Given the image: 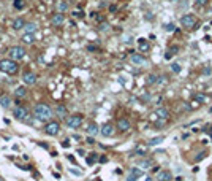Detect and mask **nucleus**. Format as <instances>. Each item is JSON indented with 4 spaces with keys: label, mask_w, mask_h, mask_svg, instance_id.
I'll use <instances>...</instances> for the list:
<instances>
[{
    "label": "nucleus",
    "mask_w": 212,
    "mask_h": 181,
    "mask_svg": "<svg viewBox=\"0 0 212 181\" xmlns=\"http://www.w3.org/2000/svg\"><path fill=\"white\" fill-rule=\"evenodd\" d=\"M33 116L37 118L38 121L48 122L52 118V110L49 108L46 103H38V105H35V108H33Z\"/></svg>",
    "instance_id": "f257e3e1"
},
{
    "label": "nucleus",
    "mask_w": 212,
    "mask_h": 181,
    "mask_svg": "<svg viewBox=\"0 0 212 181\" xmlns=\"http://www.w3.org/2000/svg\"><path fill=\"white\" fill-rule=\"evenodd\" d=\"M0 70L5 72V73H8V75H15L19 70V65H18L16 60H13V59L8 57V59L0 60Z\"/></svg>",
    "instance_id": "f03ea898"
},
{
    "label": "nucleus",
    "mask_w": 212,
    "mask_h": 181,
    "mask_svg": "<svg viewBox=\"0 0 212 181\" xmlns=\"http://www.w3.org/2000/svg\"><path fill=\"white\" fill-rule=\"evenodd\" d=\"M8 56H10V59L13 60H21V59H24L25 57V50L22 46H11L10 50H8Z\"/></svg>",
    "instance_id": "7ed1b4c3"
},
{
    "label": "nucleus",
    "mask_w": 212,
    "mask_h": 181,
    "mask_svg": "<svg viewBox=\"0 0 212 181\" xmlns=\"http://www.w3.org/2000/svg\"><path fill=\"white\" fill-rule=\"evenodd\" d=\"M60 132V124L57 121H48L46 126H45V134L46 135H51V137H55Z\"/></svg>",
    "instance_id": "20e7f679"
},
{
    "label": "nucleus",
    "mask_w": 212,
    "mask_h": 181,
    "mask_svg": "<svg viewBox=\"0 0 212 181\" xmlns=\"http://www.w3.org/2000/svg\"><path fill=\"white\" fill-rule=\"evenodd\" d=\"M82 121H84L82 114H71V116L67 118V126L70 129H78V127H81Z\"/></svg>",
    "instance_id": "39448f33"
},
{
    "label": "nucleus",
    "mask_w": 212,
    "mask_h": 181,
    "mask_svg": "<svg viewBox=\"0 0 212 181\" xmlns=\"http://www.w3.org/2000/svg\"><path fill=\"white\" fill-rule=\"evenodd\" d=\"M13 116H15L18 121H25V118L29 116V111H27V108H25V107L18 105L15 110H13Z\"/></svg>",
    "instance_id": "423d86ee"
},
{
    "label": "nucleus",
    "mask_w": 212,
    "mask_h": 181,
    "mask_svg": "<svg viewBox=\"0 0 212 181\" xmlns=\"http://www.w3.org/2000/svg\"><path fill=\"white\" fill-rule=\"evenodd\" d=\"M181 24H182V27L192 29V27H195V24H196V18L193 15H185V16L181 18Z\"/></svg>",
    "instance_id": "0eeeda50"
},
{
    "label": "nucleus",
    "mask_w": 212,
    "mask_h": 181,
    "mask_svg": "<svg viewBox=\"0 0 212 181\" xmlns=\"http://www.w3.org/2000/svg\"><path fill=\"white\" fill-rule=\"evenodd\" d=\"M130 60H131L133 65H138V67H143V65L147 64V59L144 57V56H141V54H131Z\"/></svg>",
    "instance_id": "6e6552de"
},
{
    "label": "nucleus",
    "mask_w": 212,
    "mask_h": 181,
    "mask_svg": "<svg viewBox=\"0 0 212 181\" xmlns=\"http://www.w3.org/2000/svg\"><path fill=\"white\" fill-rule=\"evenodd\" d=\"M63 22H65V16H63V13H55V15L51 18V24L54 27H60V26H63Z\"/></svg>",
    "instance_id": "1a4fd4ad"
},
{
    "label": "nucleus",
    "mask_w": 212,
    "mask_h": 181,
    "mask_svg": "<svg viewBox=\"0 0 212 181\" xmlns=\"http://www.w3.org/2000/svg\"><path fill=\"white\" fill-rule=\"evenodd\" d=\"M22 81L25 83V84L32 86V84H35V83H37V75H35L33 72H25V73L22 75Z\"/></svg>",
    "instance_id": "9d476101"
},
{
    "label": "nucleus",
    "mask_w": 212,
    "mask_h": 181,
    "mask_svg": "<svg viewBox=\"0 0 212 181\" xmlns=\"http://www.w3.org/2000/svg\"><path fill=\"white\" fill-rule=\"evenodd\" d=\"M154 116H157L158 121H166L169 118V111L166 108H157V110H155V113H154Z\"/></svg>",
    "instance_id": "9b49d317"
},
{
    "label": "nucleus",
    "mask_w": 212,
    "mask_h": 181,
    "mask_svg": "<svg viewBox=\"0 0 212 181\" xmlns=\"http://www.w3.org/2000/svg\"><path fill=\"white\" fill-rule=\"evenodd\" d=\"M100 134L103 137H111L112 134H114V127H112L109 122H106V124H103V126L100 127Z\"/></svg>",
    "instance_id": "f8f14e48"
},
{
    "label": "nucleus",
    "mask_w": 212,
    "mask_h": 181,
    "mask_svg": "<svg viewBox=\"0 0 212 181\" xmlns=\"http://www.w3.org/2000/svg\"><path fill=\"white\" fill-rule=\"evenodd\" d=\"M144 173L141 169H131V172L128 173V176H127V181H136L138 178H141Z\"/></svg>",
    "instance_id": "ddd939ff"
},
{
    "label": "nucleus",
    "mask_w": 212,
    "mask_h": 181,
    "mask_svg": "<svg viewBox=\"0 0 212 181\" xmlns=\"http://www.w3.org/2000/svg\"><path fill=\"white\" fill-rule=\"evenodd\" d=\"M157 179L158 181H171L173 175H171V172H168V170H161V172H158Z\"/></svg>",
    "instance_id": "4468645a"
},
{
    "label": "nucleus",
    "mask_w": 212,
    "mask_h": 181,
    "mask_svg": "<svg viewBox=\"0 0 212 181\" xmlns=\"http://www.w3.org/2000/svg\"><path fill=\"white\" fill-rule=\"evenodd\" d=\"M117 127L121 129L122 132H127V130H130L131 124H130L128 119H119V121H117Z\"/></svg>",
    "instance_id": "2eb2a0df"
},
{
    "label": "nucleus",
    "mask_w": 212,
    "mask_h": 181,
    "mask_svg": "<svg viewBox=\"0 0 212 181\" xmlns=\"http://www.w3.org/2000/svg\"><path fill=\"white\" fill-rule=\"evenodd\" d=\"M87 134L90 137H95L97 134H100V127H98L95 122H92V124H89V127H87Z\"/></svg>",
    "instance_id": "dca6fc26"
},
{
    "label": "nucleus",
    "mask_w": 212,
    "mask_h": 181,
    "mask_svg": "<svg viewBox=\"0 0 212 181\" xmlns=\"http://www.w3.org/2000/svg\"><path fill=\"white\" fill-rule=\"evenodd\" d=\"M0 107L5 108V110L11 107V99L8 95H2V97H0Z\"/></svg>",
    "instance_id": "f3484780"
},
{
    "label": "nucleus",
    "mask_w": 212,
    "mask_h": 181,
    "mask_svg": "<svg viewBox=\"0 0 212 181\" xmlns=\"http://www.w3.org/2000/svg\"><path fill=\"white\" fill-rule=\"evenodd\" d=\"M25 24L27 22H25L22 18H18L15 22H13V29H15V30H21V29H24V27H25Z\"/></svg>",
    "instance_id": "a211bd4d"
},
{
    "label": "nucleus",
    "mask_w": 212,
    "mask_h": 181,
    "mask_svg": "<svg viewBox=\"0 0 212 181\" xmlns=\"http://www.w3.org/2000/svg\"><path fill=\"white\" fill-rule=\"evenodd\" d=\"M55 114L60 116V118H67L68 116V110L63 105H57V107H55Z\"/></svg>",
    "instance_id": "6ab92c4d"
},
{
    "label": "nucleus",
    "mask_w": 212,
    "mask_h": 181,
    "mask_svg": "<svg viewBox=\"0 0 212 181\" xmlns=\"http://www.w3.org/2000/svg\"><path fill=\"white\" fill-rule=\"evenodd\" d=\"M57 11H59V13L68 11V3L65 2V0H59V2H57Z\"/></svg>",
    "instance_id": "aec40b11"
},
{
    "label": "nucleus",
    "mask_w": 212,
    "mask_h": 181,
    "mask_svg": "<svg viewBox=\"0 0 212 181\" xmlns=\"http://www.w3.org/2000/svg\"><path fill=\"white\" fill-rule=\"evenodd\" d=\"M133 154H135V156H141V157H143V156H146V154H147V149L144 148V146H136V148L133 149Z\"/></svg>",
    "instance_id": "412c9836"
},
{
    "label": "nucleus",
    "mask_w": 212,
    "mask_h": 181,
    "mask_svg": "<svg viewBox=\"0 0 212 181\" xmlns=\"http://www.w3.org/2000/svg\"><path fill=\"white\" fill-rule=\"evenodd\" d=\"M22 41H24V43H27V45H32L33 41H35V33H24Z\"/></svg>",
    "instance_id": "4be33fe9"
},
{
    "label": "nucleus",
    "mask_w": 212,
    "mask_h": 181,
    "mask_svg": "<svg viewBox=\"0 0 212 181\" xmlns=\"http://www.w3.org/2000/svg\"><path fill=\"white\" fill-rule=\"evenodd\" d=\"M161 142H163V137H154V138H151L149 142H147V146H157V145H160Z\"/></svg>",
    "instance_id": "5701e85b"
},
{
    "label": "nucleus",
    "mask_w": 212,
    "mask_h": 181,
    "mask_svg": "<svg viewBox=\"0 0 212 181\" xmlns=\"http://www.w3.org/2000/svg\"><path fill=\"white\" fill-rule=\"evenodd\" d=\"M15 95H16V97H25V95H27V89H25L24 86H18V87L15 89Z\"/></svg>",
    "instance_id": "b1692460"
},
{
    "label": "nucleus",
    "mask_w": 212,
    "mask_h": 181,
    "mask_svg": "<svg viewBox=\"0 0 212 181\" xmlns=\"http://www.w3.org/2000/svg\"><path fill=\"white\" fill-rule=\"evenodd\" d=\"M24 32H25V33H35V32H37V24H33V22L25 24V27H24Z\"/></svg>",
    "instance_id": "393cba45"
},
{
    "label": "nucleus",
    "mask_w": 212,
    "mask_h": 181,
    "mask_svg": "<svg viewBox=\"0 0 212 181\" xmlns=\"http://www.w3.org/2000/svg\"><path fill=\"white\" fill-rule=\"evenodd\" d=\"M152 161H151V159H144V161H141L139 162V167H141V169H143V170H147V169H151V167H152Z\"/></svg>",
    "instance_id": "a878e982"
},
{
    "label": "nucleus",
    "mask_w": 212,
    "mask_h": 181,
    "mask_svg": "<svg viewBox=\"0 0 212 181\" xmlns=\"http://www.w3.org/2000/svg\"><path fill=\"white\" fill-rule=\"evenodd\" d=\"M138 43H139V50L141 51H149V43H147L144 38H139Z\"/></svg>",
    "instance_id": "bb28decb"
},
{
    "label": "nucleus",
    "mask_w": 212,
    "mask_h": 181,
    "mask_svg": "<svg viewBox=\"0 0 212 181\" xmlns=\"http://www.w3.org/2000/svg\"><path fill=\"white\" fill-rule=\"evenodd\" d=\"M158 81V76H155V75H147V78H146V84H155V83H157Z\"/></svg>",
    "instance_id": "cd10ccee"
},
{
    "label": "nucleus",
    "mask_w": 212,
    "mask_h": 181,
    "mask_svg": "<svg viewBox=\"0 0 212 181\" xmlns=\"http://www.w3.org/2000/svg\"><path fill=\"white\" fill-rule=\"evenodd\" d=\"M195 100L203 103V102H206V95H204V94H195Z\"/></svg>",
    "instance_id": "c85d7f7f"
},
{
    "label": "nucleus",
    "mask_w": 212,
    "mask_h": 181,
    "mask_svg": "<svg viewBox=\"0 0 212 181\" xmlns=\"http://www.w3.org/2000/svg\"><path fill=\"white\" fill-rule=\"evenodd\" d=\"M15 8H18V10H22L24 8V3H22V0H15Z\"/></svg>",
    "instance_id": "c756f323"
},
{
    "label": "nucleus",
    "mask_w": 212,
    "mask_h": 181,
    "mask_svg": "<svg viewBox=\"0 0 212 181\" xmlns=\"http://www.w3.org/2000/svg\"><path fill=\"white\" fill-rule=\"evenodd\" d=\"M165 30H166V32H174V30H176V26H174L173 22H171V24H166V26H165Z\"/></svg>",
    "instance_id": "7c9ffc66"
},
{
    "label": "nucleus",
    "mask_w": 212,
    "mask_h": 181,
    "mask_svg": "<svg viewBox=\"0 0 212 181\" xmlns=\"http://www.w3.org/2000/svg\"><path fill=\"white\" fill-rule=\"evenodd\" d=\"M95 161H97V154H95V152H92V156L87 159V164H89V165H92Z\"/></svg>",
    "instance_id": "2f4dec72"
},
{
    "label": "nucleus",
    "mask_w": 212,
    "mask_h": 181,
    "mask_svg": "<svg viewBox=\"0 0 212 181\" xmlns=\"http://www.w3.org/2000/svg\"><path fill=\"white\" fill-rule=\"evenodd\" d=\"M171 70H173L174 73H179V72H181V65H179V64H173V65H171Z\"/></svg>",
    "instance_id": "473e14b6"
},
{
    "label": "nucleus",
    "mask_w": 212,
    "mask_h": 181,
    "mask_svg": "<svg viewBox=\"0 0 212 181\" xmlns=\"http://www.w3.org/2000/svg\"><path fill=\"white\" fill-rule=\"evenodd\" d=\"M73 15H75L76 18H84V11H82V10H81V11H75Z\"/></svg>",
    "instance_id": "72a5a7b5"
},
{
    "label": "nucleus",
    "mask_w": 212,
    "mask_h": 181,
    "mask_svg": "<svg viewBox=\"0 0 212 181\" xmlns=\"http://www.w3.org/2000/svg\"><path fill=\"white\" fill-rule=\"evenodd\" d=\"M203 73H204V75H210V73H212V68H210V67H204Z\"/></svg>",
    "instance_id": "f704fd0d"
},
{
    "label": "nucleus",
    "mask_w": 212,
    "mask_h": 181,
    "mask_svg": "<svg viewBox=\"0 0 212 181\" xmlns=\"http://www.w3.org/2000/svg\"><path fill=\"white\" fill-rule=\"evenodd\" d=\"M207 3V0H196V5H200V6H204Z\"/></svg>",
    "instance_id": "c9c22d12"
},
{
    "label": "nucleus",
    "mask_w": 212,
    "mask_h": 181,
    "mask_svg": "<svg viewBox=\"0 0 212 181\" xmlns=\"http://www.w3.org/2000/svg\"><path fill=\"white\" fill-rule=\"evenodd\" d=\"M204 156H206L204 152H200V156H196V157H195V161H201V159H203Z\"/></svg>",
    "instance_id": "e433bc0d"
},
{
    "label": "nucleus",
    "mask_w": 212,
    "mask_h": 181,
    "mask_svg": "<svg viewBox=\"0 0 212 181\" xmlns=\"http://www.w3.org/2000/svg\"><path fill=\"white\" fill-rule=\"evenodd\" d=\"M169 53H171V54H176V53H177V46H173L171 50H169Z\"/></svg>",
    "instance_id": "4c0bfd02"
},
{
    "label": "nucleus",
    "mask_w": 212,
    "mask_h": 181,
    "mask_svg": "<svg viewBox=\"0 0 212 181\" xmlns=\"http://www.w3.org/2000/svg\"><path fill=\"white\" fill-rule=\"evenodd\" d=\"M87 143H89V145H94V143H95L94 137H89V138H87Z\"/></svg>",
    "instance_id": "58836bf2"
},
{
    "label": "nucleus",
    "mask_w": 212,
    "mask_h": 181,
    "mask_svg": "<svg viewBox=\"0 0 212 181\" xmlns=\"http://www.w3.org/2000/svg\"><path fill=\"white\" fill-rule=\"evenodd\" d=\"M62 146H63V148H68V146H70V142H68V140H63Z\"/></svg>",
    "instance_id": "ea45409f"
},
{
    "label": "nucleus",
    "mask_w": 212,
    "mask_h": 181,
    "mask_svg": "<svg viewBox=\"0 0 212 181\" xmlns=\"http://www.w3.org/2000/svg\"><path fill=\"white\" fill-rule=\"evenodd\" d=\"M100 162H101V164L108 162V157H106V156H101V157H100Z\"/></svg>",
    "instance_id": "a19ab883"
},
{
    "label": "nucleus",
    "mask_w": 212,
    "mask_h": 181,
    "mask_svg": "<svg viewBox=\"0 0 212 181\" xmlns=\"http://www.w3.org/2000/svg\"><path fill=\"white\" fill-rule=\"evenodd\" d=\"M106 29H108V24H101L100 26V30H106Z\"/></svg>",
    "instance_id": "79ce46f5"
},
{
    "label": "nucleus",
    "mask_w": 212,
    "mask_h": 181,
    "mask_svg": "<svg viewBox=\"0 0 212 181\" xmlns=\"http://www.w3.org/2000/svg\"><path fill=\"white\" fill-rule=\"evenodd\" d=\"M171 56H173V54L168 51V53H166V56H165V59H171Z\"/></svg>",
    "instance_id": "37998d69"
},
{
    "label": "nucleus",
    "mask_w": 212,
    "mask_h": 181,
    "mask_svg": "<svg viewBox=\"0 0 212 181\" xmlns=\"http://www.w3.org/2000/svg\"><path fill=\"white\" fill-rule=\"evenodd\" d=\"M169 2H173V3H177V2H181V0H169Z\"/></svg>",
    "instance_id": "c03bdc74"
},
{
    "label": "nucleus",
    "mask_w": 212,
    "mask_h": 181,
    "mask_svg": "<svg viewBox=\"0 0 212 181\" xmlns=\"http://www.w3.org/2000/svg\"><path fill=\"white\" fill-rule=\"evenodd\" d=\"M146 181H152V179H151V178H147V179H146Z\"/></svg>",
    "instance_id": "a18cd8bd"
},
{
    "label": "nucleus",
    "mask_w": 212,
    "mask_h": 181,
    "mask_svg": "<svg viewBox=\"0 0 212 181\" xmlns=\"http://www.w3.org/2000/svg\"><path fill=\"white\" fill-rule=\"evenodd\" d=\"M0 181H3V178H2V176H0Z\"/></svg>",
    "instance_id": "49530a36"
}]
</instances>
